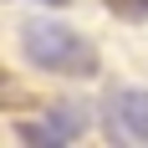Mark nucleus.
<instances>
[{"mask_svg": "<svg viewBox=\"0 0 148 148\" xmlns=\"http://www.w3.org/2000/svg\"><path fill=\"white\" fill-rule=\"evenodd\" d=\"M21 51H26L31 66L56 77H97L102 72V56L87 36H77L72 26H56V21H26L21 26Z\"/></svg>", "mask_w": 148, "mask_h": 148, "instance_id": "1", "label": "nucleus"}, {"mask_svg": "<svg viewBox=\"0 0 148 148\" xmlns=\"http://www.w3.org/2000/svg\"><path fill=\"white\" fill-rule=\"evenodd\" d=\"M102 128L112 143H148V87H112Z\"/></svg>", "mask_w": 148, "mask_h": 148, "instance_id": "2", "label": "nucleus"}, {"mask_svg": "<svg viewBox=\"0 0 148 148\" xmlns=\"http://www.w3.org/2000/svg\"><path fill=\"white\" fill-rule=\"evenodd\" d=\"M46 128H51L61 143H77V138L92 128V107L87 102H51L46 107Z\"/></svg>", "mask_w": 148, "mask_h": 148, "instance_id": "3", "label": "nucleus"}, {"mask_svg": "<svg viewBox=\"0 0 148 148\" xmlns=\"http://www.w3.org/2000/svg\"><path fill=\"white\" fill-rule=\"evenodd\" d=\"M15 138L21 143H36V148H61V138L46 128V123H15Z\"/></svg>", "mask_w": 148, "mask_h": 148, "instance_id": "4", "label": "nucleus"}, {"mask_svg": "<svg viewBox=\"0 0 148 148\" xmlns=\"http://www.w3.org/2000/svg\"><path fill=\"white\" fill-rule=\"evenodd\" d=\"M118 21H133V26H148V0H102Z\"/></svg>", "mask_w": 148, "mask_h": 148, "instance_id": "5", "label": "nucleus"}, {"mask_svg": "<svg viewBox=\"0 0 148 148\" xmlns=\"http://www.w3.org/2000/svg\"><path fill=\"white\" fill-rule=\"evenodd\" d=\"M15 102H26V92H21V82H15V77L0 72V107H15Z\"/></svg>", "mask_w": 148, "mask_h": 148, "instance_id": "6", "label": "nucleus"}, {"mask_svg": "<svg viewBox=\"0 0 148 148\" xmlns=\"http://www.w3.org/2000/svg\"><path fill=\"white\" fill-rule=\"evenodd\" d=\"M41 5H56V10H61V5H66V0H41Z\"/></svg>", "mask_w": 148, "mask_h": 148, "instance_id": "7", "label": "nucleus"}]
</instances>
